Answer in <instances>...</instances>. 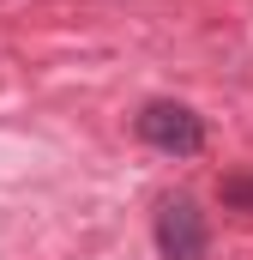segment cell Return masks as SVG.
<instances>
[{
    "label": "cell",
    "mask_w": 253,
    "mask_h": 260,
    "mask_svg": "<svg viewBox=\"0 0 253 260\" xmlns=\"http://www.w3.org/2000/svg\"><path fill=\"white\" fill-rule=\"evenodd\" d=\"M217 200L229 212H253V176H223L217 182Z\"/></svg>",
    "instance_id": "obj_3"
},
{
    "label": "cell",
    "mask_w": 253,
    "mask_h": 260,
    "mask_svg": "<svg viewBox=\"0 0 253 260\" xmlns=\"http://www.w3.org/2000/svg\"><path fill=\"white\" fill-rule=\"evenodd\" d=\"M157 254L163 260H205L211 254V224L193 194H169L157 206Z\"/></svg>",
    "instance_id": "obj_2"
},
{
    "label": "cell",
    "mask_w": 253,
    "mask_h": 260,
    "mask_svg": "<svg viewBox=\"0 0 253 260\" xmlns=\"http://www.w3.org/2000/svg\"><path fill=\"white\" fill-rule=\"evenodd\" d=\"M139 139L163 157H199L205 151V115H193L187 103H145L139 109Z\"/></svg>",
    "instance_id": "obj_1"
}]
</instances>
